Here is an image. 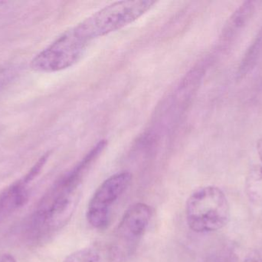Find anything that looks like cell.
Returning a JSON list of instances; mask_svg holds the SVG:
<instances>
[{
    "label": "cell",
    "instance_id": "6da1fadb",
    "mask_svg": "<svg viewBox=\"0 0 262 262\" xmlns=\"http://www.w3.org/2000/svg\"><path fill=\"white\" fill-rule=\"evenodd\" d=\"M80 196L79 182L68 175L60 178L38 203L29 224L31 236L41 239L64 227L73 215Z\"/></svg>",
    "mask_w": 262,
    "mask_h": 262
},
{
    "label": "cell",
    "instance_id": "7a4b0ae2",
    "mask_svg": "<svg viewBox=\"0 0 262 262\" xmlns=\"http://www.w3.org/2000/svg\"><path fill=\"white\" fill-rule=\"evenodd\" d=\"M188 226L196 233L220 230L229 223L230 206L224 192L216 186H204L194 191L186 204Z\"/></svg>",
    "mask_w": 262,
    "mask_h": 262
},
{
    "label": "cell",
    "instance_id": "3957f363",
    "mask_svg": "<svg viewBox=\"0 0 262 262\" xmlns=\"http://www.w3.org/2000/svg\"><path fill=\"white\" fill-rule=\"evenodd\" d=\"M157 3L152 0H127L112 3L75 26L88 40L104 36L125 27L144 15Z\"/></svg>",
    "mask_w": 262,
    "mask_h": 262
},
{
    "label": "cell",
    "instance_id": "277c9868",
    "mask_svg": "<svg viewBox=\"0 0 262 262\" xmlns=\"http://www.w3.org/2000/svg\"><path fill=\"white\" fill-rule=\"evenodd\" d=\"M89 43L74 26L37 54L31 61V69L43 73L69 69L82 58Z\"/></svg>",
    "mask_w": 262,
    "mask_h": 262
},
{
    "label": "cell",
    "instance_id": "5b68a950",
    "mask_svg": "<svg viewBox=\"0 0 262 262\" xmlns=\"http://www.w3.org/2000/svg\"><path fill=\"white\" fill-rule=\"evenodd\" d=\"M132 181L130 172H118L103 182L88 206V221L94 229H104L110 223L112 206L127 190Z\"/></svg>",
    "mask_w": 262,
    "mask_h": 262
},
{
    "label": "cell",
    "instance_id": "8992f818",
    "mask_svg": "<svg viewBox=\"0 0 262 262\" xmlns=\"http://www.w3.org/2000/svg\"><path fill=\"white\" fill-rule=\"evenodd\" d=\"M151 217L150 207L145 203H136L124 212L115 232L114 250L117 255H130L146 232Z\"/></svg>",
    "mask_w": 262,
    "mask_h": 262
},
{
    "label": "cell",
    "instance_id": "52a82bcc",
    "mask_svg": "<svg viewBox=\"0 0 262 262\" xmlns=\"http://www.w3.org/2000/svg\"><path fill=\"white\" fill-rule=\"evenodd\" d=\"M260 2L246 1L242 3L228 19L222 33V41L224 43H231L237 35L248 26L252 19Z\"/></svg>",
    "mask_w": 262,
    "mask_h": 262
},
{
    "label": "cell",
    "instance_id": "ba28073f",
    "mask_svg": "<svg viewBox=\"0 0 262 262\" xmlns=\"http://www.w3.org/2000/svg\"><path fill=\"white\" fill-rule=\"evenodd\" d=\"M27 185L21 178L0 192V220L26 205L29 199Z\"/></svg>",
    "mask_w": 262,
    "mask_h": 262
},
{
    "label": "cell",
    "instance_id": "9c48e42d",
    "mask_svg": "<svg viewBox=\"0 0 262 262\" xmlns=\"http://www.w3.org/2000/svg\"><path fill=\"white\" fill-rule=\"evenodd\" d=\"M262 54V26L249 45L238 66L237 76L242 78L247 75L256 66Z\"/></svg>",
    "mask_w": 262,
    "mask_h": 262
},
{
    "label": "cell",
    "instance_id": "30bf717a",
    "mask_svg": "<svg viewBox=\"0 0 262 262\" xmlns=\"http://www.w3.org/2000/svg\"><path fill=\"white\" fill-rule=\"evenodd\" d=\"M245 190L249 201L262 207V166L252 167L246 177Z\"/></svg>",
    "mask_w": 262,
    "mask_h": 262
},
{
    "label": "cell",
    "instance_id": "8fae6325",
    "mask_svg": "<svg viewBox=\"0 0 262 262\" xmlns=\"http://www.w3.org/2000/svg\"><path fill=\"white\" fill-rule=\"evenodd\" d=\"M63 262H102V258L96 249L86 248L71 254Z\"/></svg>",
    "mask_w": 262,
    "mask_h": 262
},
{
    "label": "cell",
    "instance_id": "7c38bea8",
    "mask_svg": "<svg viewBox=\"0 0 262 262\" xmlns=\"http://www.w3.org/2000/svg\"><path fill=\"white\" fill-rule=\"evenodd\" d=\"M243 262H262V252L260 251H252L246 255Z\"/></svg>",
    "mask_w": 262,
    "mask_h": 262
},
{
    "label": "cell",
    "instance_id": "4fadbf2b",
    "mask_svg": "<svg viewBox=\"0 0 262 262\" xmlns=\"http://www.w3.org/2000/svg\"><path fill=\"white\" fill-rule=\"evenodd\" d=\"M9 75H10V73H9L7 70L0 69V87L6 84V82L9 79Z\"/></svg>",
    "mask_w": 262,
    "mask_h": 262
},
{
    "label": "cell",
    "instance_id": "5bb4252c",
    "mask_svg": "<svg viewBox=\"0 0 262 262\" xmlns=\"http://www.w3.org/2000/svg\"><path fill=\"white\" fill-rule=\"evenodd\" d=\"M0 262H17L12 255L4 254L0 255Z\"/></svg>",
    "mask_w": 262,
    "mask_h": 262
},
{
    "label": "cell",
    "instance_id": "9a60e30c",
    "mask_svg": "<svg viewBox=\"0 0 262 262\" xmlns=\"http://www.w3.org/2000/svg\"><path fill=\"white\" fill-rule=\"evenodd\" d=\"M257 151H258V156L262 163V138L258 140L256 144Z\"/></svg>",
    "mask_w": 262,
    "mask_h": 262
}]
</instances>
